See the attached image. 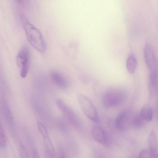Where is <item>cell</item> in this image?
Instances as JSON below:
<instances>
[{
    "label": "cell",
    "instance_id": "cell-1",
    "mask_svg": "<svg viewBox=\"0 0 158 158\" xmlns=\"http://www.w3.org/2000/svg\"><path fill=\"white\" fill-rule=\"evenodd\" d=\"M21 20L28 41L31 45L39 52L43 53L46 50V45L43 37L40 30L24 15Z\"/></svg>",
    "mask_w": 158,
    "mask_h": 158
},
{
    "label": "cell",
    "instance_id": "cell-2",
    "mask_svg": "<svg viewBox=\"0 0 158 158\" xmlns=\"http://www.w3.org/2000/svg\"><path fill=\"white\" fill-rule=\"evenodd\" d=\"M126 94L123 90L118 89H112L104 93L102 99L103 106L108 109L118 106L124 101Z\"/></svg>",
    "mask_w": 158,
    "mask_h": 158
},
{
    "label": "cell",
    "instance_id": "cell-3",
    "mask_svg": "<svg viewBox=\"0 0 158 158\" xmlns=\"http://www.w3.org/2000/svg\"><path fill=\"white\" fill-rule=\"evenodd\" d=\"M77 98L81 109L85 115L89 119L98 123L100 119L97 110L92 102L84 95L79 94Z\"/></svg>",
    "mask_w": 158,
    "mask_h": 158
},
{
    "label": "cell",
    "instance_id": "cell-4",
    "mask_svg": "<svg viewBox=\"0 0 158 158\" xmlns=\"http://www.w3.org/2000/svg\"><path fill=\"white\" fill-rule=\"evenodd\" d=\"M29 52L27 47H22L16 57V62L20 69V74L22 78L26 77L28 72L29 62Z\"/></svg>",
    "mask_w": 158,
    "mask_h": 158
},
{
    "label": "cell",
    "instance_id": "cell-5",
    "mask_svg": "<svg viewBox=\"0 0 158 158\" xmlns=\"http://www.w3.org/2000/svg\"><path fill=\"white\" fill-rule=\"evenodd\" d=\"M56 103L58 108L69 122L75 127L80 125V120L77 115L66 103L60 99H57Z\"/></svg>",
    "mask_w": 158,
    "mask_h": 158
},
{
    "label": "cell",
    "instance_id": "cell-6",
    "mask_svg": "<svg viewBox=\"0 0 158 158\" xmlns=\"http://www.w3.org/2000/svg\"><path fill=\"white\" fill-rule=\"evenodd\" d=\"M143 55L146 64L150 70L158 69V59L152 46L146 44L143 48Z\"/></svg>",
    "mask_w": 158,
    "mask_h": 158
},
{
    "label": "cell",
    "instance_id": "cell-7",
    "mask_svg": "<svg viewBox=\"0 0 158 158\" xmlns=\"http://www.w3.org/2000/svg\"><path fill=\"white\" fill-rule=\"evenodd\" d=\"M37 127L43 139L45 148V152L51 155L55 156L54 147L46 127L40 123H38Z\"/></svg>",
    "mask_w": 158,
    "mask_h": 158
},
{
    "label": "cell",
    "instance_id": "cell-8",
    "mask_svg": "<svg viewBox=\"0 0 158 158\" xmlns=\"http://www.w3.org/2000/svg\"><path fill=\"white\" fill-rule=\"evenodd\" d=\"M92 134L94 139L97 142L105 146L108 145L107 135L102 127L97 126H94L92 128Z\"/></svg>",
    "mask_w": 158,
    "mask_h": 158
},
{
    "label": "cell",
    "instance_id": "cell-9",
    "mask_svg": "<svg viewBox=\"0 0 158 158\" xmlns=\"http://www.w3.org/2000/svg\"><path fill=\"white\" fill-rule=\"evenodd\" d=\"M149 151L151 158H158L157 140L154 131L150 133L148 139Z\"/></svg>",
    "mask_w": 158,
    "mask_h": 158
},
{
    "label": "cell",
    "instance_id": "cell-10",
    "mask_svg": "<svg viewBox=\"0 0 158 158\" xmlns=\"http://www.w3.org/2000/svg\"><path fill=\"white\" fill-rule=\"evenodd\" d=\"M130 124L129 117L126 112L120 113L116 118L115 121L116 128L120 131H124L129 127Z\"/></svg>",
    "mask_w": 158,
    "mask_h": 158
},
{
    "label": "cell",
    "instance_id": "cell-11",
    "mask_svg": "<svg viewBox=\"0 0 158 158\" xmlns=\"http://www.w3.org/2000/svg\"><path fill=\"white\" fill-rule=\"evenodd\" d=\"M51 77L53 82L59 87L64 89L67 87L68 84L67 80L60 73L53 72L51 73Z\"/></svg>",
    "mask_w": 158,
    "mask_h": 158
},
{
    "label": "cell",
    "instance_id": "cell-12",
    "mask_svg": "<svg viewBox=\"0 0 158 158\" xmlns=\"http://www.w3.org/2000/svg\"><path fill=\"white\" fill-rule=\"evenodd\" d=\"M128 72L132 74L135 72L137 65V60L135 56L133 53H130L127 56L126 62Z\"/></svg>",
    "mask_w": 158,
    "mask_h": 158
},
{
    "label": "cell",
    "instance_id": "cell-13",
    "mask_svg": "<svg viewBox=\"0 0 158 158\" xmlns=\"http://www.w3.org/2000/svg\"><path fill=\"white\" fill-rule=\"evenodd\" d=\"M139 114L145 121L150 122L152 119L153 111L149 105L144 106L141 108Z\"/></svg>",
    "mask_w": 158,
    "mask_h": 158
},
{
    "label": "cell",
    "instance_id": "cell-14",
    "mask_svg": "<svg viewBox=\"0 0 158 158\" xmlns=\"http://www.w3.org/2000/svg\"><path fill=\"white\" fill-rule=\"evenodd\" d=\"M2 112L5 119L10 127H12L14 125V121L12 114L8 106L4 103L2 106Z\"/></svg>",
    "mask_w": 158,
    "mask_h": 158
},
{
    "label": "cell",
    "instance_id": "cell-15",
    "mask_svg": "<svg viewBox=\"0 0 158 158\" xmlns=\"http://www.w3.org/2000/svg\"><path fill=\"white\" fill-rule=\"evenodd\" d=\"M145 121L140 114H136L133 118L131 121V124L135 128H139L143 127Z\"/></svg>",
    "mask_w": 158,
    "mask_h": 158
},
{
    "label": "cell",
    "instance_id": "cell-16",
    "mask_svg": "<svg viewBox=\"0 0 158 158\" xmlns=\"http://www.w3.org/2000/svg\"><path fill=\"white\" fill-rule=\"evenodd\" d=\"M7 144L6 135L4 129L1 125L0 128V145L1 148H4Z\"/></svg>",
    "mask_w": 158,
    "mask_h": 158
},
{
    "label": "cell",
    "instance_id": "cell-17",
    "mask_svg": "<svg viewBox=\"0 0 158 158\" xmlns=\"http://www.w3.org/2000/svg\"><path fill=\"white\" fill-rule=\"evenodd\" d=\"M19 151L20 158H29L27 150L23 145H19Z\"/></svg>",
    "mask_w": 158,
    "mask_h": 158
},
{
    "label": "cell",
    "instance_id": "cell-18",
    "mask_svg": "<svg viewBox=\"0 0 158 158\" xmlns=\"http://www.w3.org/2000/svg\"><path fill=\"white\" fill-rule=\"evenodd\" d=\"M139 158H151L148 150L143 149L140 152Z\"/></svg>",
    "mask_w": 158,
    "mask_h": 158
},
{
    "label": "cell",
    "instance_id": "cell-19",
    "mask_svg": "<svg viewBox=\"0 0 158 158\" xmlns=\"http://www.w3.org/2000/svg\"><path fill=\"white\" fill-rule=\"evenodd\" d=\"M57 158H67L64 151L61 148L57 150Z\"/></svg>",
    "mask_w": 158,
    "mask_h": 158
},
{
    "label": "cell",
    "instance_id": "cell-20",
    "mask_svg": "<svg viewBox=\"0 0 158 158\" xmlns=\"http://www.w3.org/2000/svg\"><path fill=\"white\" fill-rule=\"evenodd\" d=\"M32 158H40L39 153L35 148H33L32 150Z\"/></svg>",
    "mask_w": 158,
    "mask_h": 158
},
{
    "label": "cell",
    "instance_id": "cell-21",
    "mask_svg": "<svg viewBox=\"0 0 158 158\" xmlns=\"http://www.w3.org/2000/svg\"><path fill=\"white\" fill-rule=\"evenodd\" d=\"M45 158H56L55 156L52 155L45 151Z\"/></svg>",
    "mask_w": 158,
    "mask_h": 158
}]
</instances>
